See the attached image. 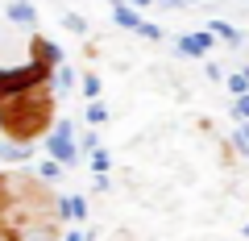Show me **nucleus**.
<instances>
[{
  "instance_id": "f257e3e1",
  "label": "nucleus",
  "mask_w": 249,
  "mask_h": 241,
  "mask_svg": "<svg viewBox=\"0 0 249 241\" xmlns=\"http://www.w3.org/2000/svg\"><path fill=\"white\" fill-rule=\"evenodd\" d=\"M58 63V54L46 37H34V63L25 71H0V129L13 142H29V137L50 129L54 96H50V67Z\"/></svg>"
},
{
  "instance_id": "f03ea898",
  "label": "nucleus",
  "mask_w": 249,
  "mask_h": 241,
  "mask_svg": "<svg viewBox=\"0 0 249 241\" xmlns=\"http://www.w3.org/2000/svg\"><path fill=\"white\" fill-rule=\"evenodd\" d=\"M50 154L58 162H75V137H71V121H58V133L50 142Z\"/></svg>"
},
{
  "instance_id": "7ed1b4c3",
  "label": "nucleus",
  "mask_w": 249,
  "mask_h": 241,
  "mask_svg": "<svg viewBox=\"0 0 249 241\" xmlns=\"http://www.w3.org/2000/svg\"><path fill=\"white\" fill-rule=\"evenodd\" d=\"M178 46H183V54H204V50H212V34H191V37H178Z\"/></svg>"
},
{
  "instance_id": "20e7f679",
  "label": "nucleus",
  "mask_w": 249,
  "mask_h": 241,
  "mask_svg": "<svg viewBox=\"0 0 249 241\" xmlns=\"http://www.w3.org/2000/svg\"><path fill=\"white\" fill-rule=\"evenodd\" d=\"M58 212L71 216V221H83V216H88V204H83L79 196H71V200H62V204H58Z\"/></svg>"
},
{
  "instance_id": "39448f33",
  "label": "nucleus",
  "mask_w": 249,
  "mask_h": 241,
  "mask_svg": "<svg viewBox=\"0 0 249 241\" xmlns=\"http://www.w3.org/2000/svg\"><path fill=\"white\" fill-rule=\"evenodd\" d=\"M112 4H116V0H112ZM116 25H124V29H142L145 21L137 17L133 9H124V4H116Z\"/></svg>"
},
{
  "instance_id": "423d86ee",
  "label": "nucleus",
  "mask_w": 249,
  "mask_h": 241,
  "mask_svg": "<svg viewBox=\"0 0 249 241\" xmlns=\"http://www.w3.org/2000/svg\"><path fill=\"white\" fill-rule=\"evenodd\" d=\"M9 17H13V21H21V25H25V21L34 17V9H29L25 0H21V4H9Z\"/></svg>"
},
{
  "instance_id": "0eeeda50",
  "label": "nucleus",
  "mask_w": 249,
  "mask_h": 241,
  "mask_svg": "<svg viewBox=\"0 0 249 241\" xmlns=\"http://www.w3.org/2000/svg\"><path fill=\"white\" fill-rule=\"evenodd\" d=\"M229 92H232V96L249 92V75H232V79H229Z\"/></svg>"
},
{
  "instance_id": "6e6552de",
  "label": "nucleus",
  "mask_w": 249,
  "mask_h": 241,
  "mask_svg": "<svg viewBox=\"0 0 249 241\" xmlns=\"http://www.w3.org/2000/svg\"><path fill=\"white\" fill-rule=\"evenodd\" d=\"M62 25H67V29H75V34H88V21H83V17H75V13H71V17H62Z\"/></svg>"
},
{
  "instance_id": "1a4fd4ad",
  "label": "nucleus",
  "mask_w": 249,
  "mask_h": 241,
  "mask_svg": "<svg viewBox=\"0 0 249 241\" xmlns=\"http://www.w3.org/2000/svg\"><path fill=\"white\" fill-rule=\"evenodd\" d=\"M212 29H216L220 37H229V42H237V29H232V25H224V21H212Z\"/></svg>"
},
{
  "instance_id": "9d476101",
  "label": "nucleus",
  "mask_w": 249,
  "mask_h": 241,
  "mask_svg": "<svg viewBox=\"0 0 249 241\" xmlns=\"http://www.w3.org/2000/svg\"><path fill=\"white\" fill-rule=\"evenodd\" d=\"M104 116H108V112H104V108H100V104H91V108H88V121H91V125H100Z\"/></svg>"
},
{
  "instance_id": "9b49d317",
  "label": "nucleus",
  "mask_w": 249,
  "mask_h": 241,
  "mask_svg": "<svg viewBox=\"0 0 249 241\" xmlns=\"http://www.w3.org/2000/svg\"><path fill=\"white\" fill-rule=\"evenodd\" d=\"M83 92H88V96H100V79H96V75H88V79H83Z\"/></svg>"
},
{
  "instance_id": "f8f14e48",
  "label": "nucleus",
  "mask_w": 249,
  "mask_h": 241,
  "mask_svg": "<svg viewBox=\"0 0 249 241\" xmlns=\"http://www.w3.org/2000/svg\"><path fill=\"white\" fill-rule=\"evenodd\" d=\"M237 116H241V121H249V96H245V92H241V100H237Z\"/></svg>"
},
{
  "instance_id": "ddd939ff",
  "label": "nucleus",
  "mask_w": 249,
  "mask_h": 241,
  "mask_svg": "<svg viewBox=\"0 0 249 241\" xmlns=\"http://www.w3.org/2000/svg\"><path fill=\"white\" fill-rule=\"evenodd\" d=\"M37 175H42V179H54V175H58V167H54V162H42V167H37Z\"/></svg>"
},
{
  "instance_id": "4468645a",
  "label": "nucleus",
  "mask_w": 249,
  "mask_h": 241,
  "mask_svg": "<svg viewBox=\"0 0 249 241\" xmlns=\"http://www.w3.org/2000/svg\"><path fill=\"white\" fill-rule=\"evenodd\" d=\"M91 167H96V170H108V154H91Z\"/></svg>"
}]
</instances>
